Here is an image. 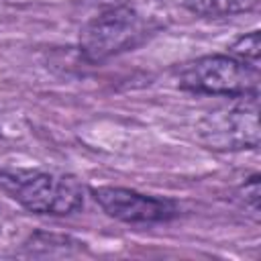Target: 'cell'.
Wrapping results in <instances>:
<instances>
[{
  "label": "cell",
  "instance_id": "obj_5",
  "mask_svg": "<svg viewBox=\"0 0 261 261\" xmlns=\"http://www.w3.org/2000/svg\"><path fill=\"white\" fill-rule=\"evenodd\" d=\"M94 202L110 216L128 224H159L177 216V204L169 198L141 194L118 186H98L90 190Z\"/></svg>",
  "mask_w": 261,
  "mask_h": 261
},
{
  "label": "cell",
  "instance_id": "obj_1",
  "mask_svg": "<svg viewBox=\"0 0 261 261\" xmlns=\"http://www.w3.org/2000/svg\"><path fill=\"white\" fill-rule=\"evenodd\" d=\"M0 192L35 214L67 216L84 206V186L69 173L0 169Z\"/></svg>",
  "mask_w": 261,
  "mask_h": 261
},
{
  "label": "cell",
  "instance_id": "obj_4",
  "mask_svg": "<svg viewBox=\"0 0 261 261\" xmlns=\"http://www.w3.org/2000/svg\"><path fill=\"white\" fill-rule=\"evenodd\" d=\"M237 102L206 112L196 122V139L212 151H243L259 147L257 96L234 98Z\"/></svg>",
  "mask_w": 261,
  "mask_h": 261
},
{
  "label": "cell",
  "instance_id": "obj_6",
  "mask_svg": "<svg viewBox=\"0 0 261 261\" xmlns=\"http://www.w3.org/2000/svg\"><path fill=\"white\" fill-rule=\"evenodd\" d=\"M259 0H184V6L204 18H224L249 12L257 6Z\"/></svg>",
  "mask_w": 261,
  "mask_h": 261
},
{
  "label": "cell",
  "instance_id": "obj_9",
  "mask_svg": "<svg viewBox=\"0 0 261 261\" xmlns=\"http://www.w3.org/2000/svg\"><path fill=\"white\" fill-rule=\"evenodd\" d=\"M239 200L245 204V208H249L255 216L259 214V198H261V190H259V175L253 173L251 177H247L239 190H237Z\"/></svg>",
  "mask_w": 261,
  "mask_h": 261
},
{
  "label": "cell",
  "instance_id": "obj_3",
  "mask_svg": "<svg viewBox=\"0 0 261 261\" xmlns=\"http://www.w3.org/2000/svg\"><path fill=\"white\" fill-rule=\"evenodd\" d=\"M179 88L194 94L249 98L257 96L259 67H253L232 55H202L179 67Z\"/></svg>",
  "mask_w": 261,
  "mask_h": 261
},
{
  "label": "cell",
  "instance_id": "obj_2",
  "mask_svg": "<svg viewBox=\"0 0 261 261\" xmlns=\"http://www.w3.org/2000/svg\"><path fill=\"white\" fill-rule=\"evenodd\" d=\"M149 37V22L128 4L110 6L92 16L80 31V51L86 61L102 63L139 47Z\"/></svg>",
  "mask_w": 261,
  "mask_h": 261
},
{
  "label": "cell",
  "instance_id": "obj_8",
  "mask_svg": "<svg viewBox=\"0 0 261 261\" xmlns=\"http://www.w3.org/2000/svg\"><path fill=\"white\" fill-rule=\"evenodd\" d=\"M259 31H251L245 35H239L230 45H228V53L253 67H259Z\"/></svg>",
  "mask_w": 261,
  "mask_h": 261
},
{
  "label": "cell",
  "instance_id": "obj_7",
  "mask_svg": "<svg viewBox=\"0 0 261 261\" xmlns=\"http://www.w3.org/2000/svg\"><path fill=\"white\" fill-rule=\"evenodd\" d=\"M84 243L65 237V234H55V232H35L27 243L24 249L31 255H55L53 249H59L61 253H71L73 249H80Z\"/></svg>",
  "mask_w": 261,
  "mask_h": 261
}]
</instances>
